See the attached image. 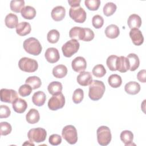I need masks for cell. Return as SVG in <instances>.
<instances>
[{
	"mask_svg": "<svg viewBox=\"0 0 146 146\" xmlns=\"http://www.w3.org/2000/svg\"><path fill=\"white\" fill-rule=\"evenodd\" d=\"M105 90V85L103 82L98 80H92L89 86V98L94 101L98 100L102 98Z\"/></svg>",
	"mask_w": 146,
	"mask_h": 146,
	"instance_id": "6da1fadb",
	"label": "cell"
},
{
	"mask_svg": "<svg viewBox=\"0 0 146 146\" xmlns=\"http://www.w3.org/2000/svg\"><path fill=\"white\" fill-rule=\"evenodd\" d=\"M23 46L26 52L35 56L39 55L42 50L39 41L34 37H30L25 40Z\"/></svg>",
	"mask_w": 146,
	"mask_h": 146,
	"instance_id": "7a4b0ae2",
	"label": "cell"
},
{
	"mask_svg": "<svg viewBox=\"0 0 146 146\" xmlns=\"http://www.w3.org/2000/svg\"><path fill=\"white\" fill-rule=\"evenodd\" d=\"M96 135L98 142L100 145H107L111 141V131L107 126L102 125L99 127L96 131Z\"/></svg>",
	"mask_w": 146,
	"mask_h": 146,
	"instance_id": "3957f363",
	"label": "cell"
},
{
	"mask_svg": "<svg viewBox=\"0 0 146 146\" xmlns=\"http://www.w3.org/2000/svg\"><path fill=\"white\" fill-rule=\"evenodd\" d=\"M47 136L46 131L42 128H36L30 129L27 133V137L30 142L37 143L44 141Z\"/></svg>",
	"mask_w": 146,
	"mask_h": 146,
	"instance_id": "277c9868",
	"label": "cell"
},
{
	"mask_svg": "<svg viewBox=\"0 0 146 146\" xmlns=\"http://www.w3.org/2000/svg\"><path fill=\"white\" fill-rule=\"evenodd\" d=\"M18 66L21 70L26 72H34L38 67L36 60L27 57L22 58L19 62Z\"/></svg>",
	"mask_w": 146,
	"mask_h": 146,
	"instance_id": "5b68a950",
	"label": "cell"
},
{
	"mask_svg": "<svg viewBox=\"0 0 146 146\" xmlns=\"http://www.w3.org/2000/svg\"><path fill=\"white\" fill-rule=\"evenodd\" d=\"M63 138L70 144H74L78 141V133L76 128L72 125L65 126L62 131Z\"/></svg>",
	"mask_w": 146,
	"mask_h": 146,
	"instance_id": "8992f818",
	"label": "cell"
},
{
	"mask_svg": "<svg viewBox=\"0 0 146 146\" xmlns=\"http://www.w3.org/2000/svg\"><path fill=\"white\" fill-rule=\"evenodd\" d=\"M80 47L79 42L76 39H71L62 47V51L64 56L70 58L78 52Z\"/></svg>",
	"mask_w": 146,
	"mask_h": 146,
	"instance_id": "52a82bcc",
	"label": "cell"
},
{
	"mask_svg": "<svg viewBox=\"0 0 146 146\" xmlns=\"http://www.w3.org/2000/svg\"><path fill=\"white\" fill-rule=\"evenodd\" d=\"M65 104V98L61 92L53 95L48 100V107L52 111H56L63 107Z\"/></svg>",
	"mask_w": 146,
	"mask_h": 146,
	"instance_id": "ba28073f",
	"label": "cell"
},
{
	"mask_svg": "<svg viewBox=\"0 0 146 146\" xmlns=\"http://www.w3.org/2000/svg\"><path fill=\"white\" fill-rule=\"evenodd\" d=\"M69 15L75 22L81 23L86 21L87 14L83 8L78 6L70 9Z\"/></svg>",
	"mask_w": 146,
	"mask_h": 146,
	"instance_id": "9c48e42d",
	"label": "cell"
},
{
	"mask_svg": "<svg viewBox=\"0 0 146 146\" xmlns=\"http://www.w3.org/2000/svg\"><path fill=\"white\" fill-rule=\"evenodd\" d=\"M1 100L2 102L13 103L18 98L17 92L12 89L2 88L1 90Z\"/></svg>",
	"mask_w": 146,
	"mask_h": 146,
	"instance_id": "30bf717a",
	"label": "cell"
},
{
	"mask_svg": "<svg viewBox=\"0 0 146 146\" xmlns=\"http://www.w3.org/2000/svg\"><path fill=\"white\" fill-rule=\"evenodd\" d=\"M86 33L87 28H82L80 27L75 26L70 29L69 32V36L72 39L85 41Z\"/></svg>",
	"mask_w": 146,
	"mask_h": 146,
	"instance_id": "8fae6325",
	"label": "cell"
},
{
	"mask_svg": "<svg viewBox=\"0 0 146 146\" xmlns=\"http://www.w3.org/2000/svg\"><path fill=\"white\" fill-rule=\"evenodd\" d=\"M71 66L73 70L75 72H79L84 71L87 67V62L83 57L78 56L72 60Z\"/></svg>",
	"mask_w": 146,
	"mask_h": 146,
	"instance_id": "7c38bea8",
	"label": "cell"
},
{
	"mask_svg": "<svg viewBox=\"0 0 146 146\" xmlns=\"http://www.w3.org/2000/svg\"><path fill=\"white\" fill-rule=\"evenodd\" d=\"M44 56L47 61L50 63L57 62L60 58L59 51L55 47L48 48L45 52Z\"/></svg>",
	"mask_w": 146,
	"mask_h": 146,
	"instance_id": "4fadbf2b",
	"label": "cell"
},
{
	"mask_svg": "<svg viewBox=\"0 0 146 146\" xmlns=\"http://www.w3.org/2000/svg\"><path fill=\"white\" fill-rule=\"evenodd\" d=\"M129 36L133 43L136 46H140L144 42L143 34L139 29H132L129 31Z\"/></svg>",
	"mask_w": 146,
	"mask_h": 146,
	"instance_id": "5bb4252c",
	"label": "cell"
},
{
	"mask_svg": "<svg viewBox=\"0 0 146 146\" xmlns=\"http://www.w3.org/2000/svg\"><path fill=\"white\" fill-rule=\"evenodd\" d=\"M77 82L82 86H87L91 84L92 81L91 73L88 71H82L78 75Z\"/></svg>",
	"mask_w": 146,
	"mask_h": 146,
	"instance_id": "9a60e30c",
	"label": "cell"
},
{
	"mask_svg": "<svg viewBox=\"0 0 146 146\" xmlns=\"http://www.w3.org/2000/svg\"><path fill=\"white\" fill-rule=\"evenodd\" d=\"M51 17L55 21H60L66 15V9L62 6H57L53 8L51 13Z\"/></svg>",
	"mask_w": 146,
	"mask_h": 146,
	"instance_id": "2e32d148",
	"label": "cell"
},
{
	"mask_svg": "<svg viewBox=\"0 0 146 146\" xmlns=\"http://www.w3.org/2000/svg\"><path fill=\"white\" fill-rule=\"evenodd\" d=\"M129 63L127 58L121 56L117 57L116 61V69L120 72H125L129 70Z\"/></svg>",
	"mask_w": 146,
	"mask_h": 146,
	"instance_id": "e0dca14e",
	"label": "cell"
},
{
	"mask_svg": "<svg viewBox=\"0 0 146 146\" xmlns=\"http://www.w3.org/2000/svg\"><path fill=\"white\" fill-rule=\"evenodd\" d=\"M12 104L13 108L14 111L18 113H23L27 107L26 102L24 99L19 98H17Z\"/></svg>",
	"mask_w": 146,
	"mask_h": 146,
	"instance_id": "ac0fdd59",
	"label": "cell"
},
{
	"mask_svg": "<svg viewBox=\"0 0 146 146\" xmlns=\"http://www.w3.org/2000/svg\"><path fill=\"white\" fill-rule=\"evenodd\" d=\"M31 30V25L29 22H22L16 27V33L20 36H25L29 34Z\"/></svg>",
	"mask_w": 146,
	"mask_h": 146,
	"instance_id": "d6986e66",
	"label": "cell"
},
{
	"mask_svg": "<svg viewBox=\"0 0 146 146\" xmlns=\"http://www.w3.org/2000/svg\"><path fill=\"white\" fill-rule=\"evenodd\" d=\"M141 19L140 17L137 14H133L129 15L128 18L127 23L129 27L132 29H139L141 25Z\"/></svg>",
	"mask_w": 146,
	"mask_h": 146,
	"instance_id": "ffe728a7",
	"label": "cell"
},
{
	"mask_svg": "<svg viewBox=\"0 0 146 146\" xmlns=\"http://www.w3.org/2000/svg\"><path fill=\"white\" fill-rule=\"evenodd\" d=\"M46 94L41 91L35 92L32 96V102L36 106H42L46 101Z\"/></svg>",
	"mask_w": 146,
	"mask_h": 146,
	"instance_id": "44dd1931",
	"label": "cell"
},
{
	"mask_svg": "<svg viewBox=\"0 0 146 146\" xmlns=\"http://www.w3.org/2000/svg\"><path fill=\"white\" fill-rule=\"evenodd\" d=\"M125 91L129 95H136L140 90V86L136 82H128L124 86Z\"/></svg>",
	"mask_w": 146,
	"mask_h": 146,
	"instance_id": "7402d4cb",
	"label": "cell"
},
{
	"mask_svg": "<svg viewBox=\"0 0 146 146\" xmlns=\"http://www.w3.org/2000/svg\"><path fill=\"white\" fill-rule=\"evenodd\" d=\"M104 32L106 36L111 39H114L117 38L120 34V30L119 27L116 25L113 24H111L108 26L106 28Z\"/></svg>",
	"mask_w": 146,
	"mask_h": 146,
	"instance_id": "603a6c76",
	"label": "cell"
},
{
	"mask_svg": "<svg viewBox=\"0 0 146 146\" xmlns=\"http://www.w3.org/2000/svg\"><path fill=\"white\" fill-rule=\"evenodd\" d=\"M26 119L30 124H35L39 121L40 115L38 111L35 108H31L26 115Z\"/></svg>",
	"mask_w": 146,
	"mask_h": 146,
	"instance_id": "cb8c5ba5",
	"label": "cell"
},
{
	"mask_svg": "<svg viewBox=\"0 0 146 146\" xmlns=\"http://www.w3.org/2000/svg\"><path fill=\"white\" fill-rule=\"evenodd\" d=\"M6 26L9 29H13L17 27L18 23V17L13 13L8 14L5 19Z\"/></svg>",
	"mask_w": 146,
	"mask_h": 146,
	"instance_id": "d4e9b609",
	"label": "cell"
},
{
	"mask_svg": "<svg viewBox=\"0 0 146 146\" xmlns=\"http://www.w3.org/2000/svg\"><path fill=\"white\" fill-rule=\"evenodd\" d=\"M127 58L129 63V70L131 71H135L139 67L140 64V60L138 56L134 53H131L127 55Z\"/></svg>",
	"mask_w": 146,
	"mask_h": 146,
	"instance_id": "484cf974",
	"label": "cell"
},
{
	"mask_svg": "<svg viewBox=\"0 0 146 146\" xmlns=\"http://www.w3.org/2000/svg\"><path fill=\"white\" fill-rule=\"evenodd\" d=\"M67 74V68L63 64H58L52 69V74L56 78H63Z\"/></svg>",
	"mask_w": 146,
	"mask_h": 146,
	"instance_id": "4316f807",
	"label": "cell"
},
{
	"mask_svg": "<svg viewBox=\"0 0 146 146\" xmlns=\"http://www.w3.org/2000/svg\"><path fill=\"white\" fill-rule=\"evenodd\" d=\"M120 139L125 145H131L132 144L133 139V133L128 130H124L120 133Z\"/></svg>",
	"mask_w": 146,
	"mask_h": 146,
	"instance_id": "83f0119b",
	"label": "cell"
},
{
	"mask_svg": "<svg viewBox=\"0 0 146 146\" xmlns=\"http://www.w3.org/2000/svg\"><path fill=\"white\" fill-rule=\"evenodd\" d=\"M21 15L26 19H33L36 15L35 9L31 6H26L21 10Z\"/></svg>",
	"mask_w": 146,
	"mask_h": 146,
	"instance_id": "f1b7e54d",
	"label": "cell"
},
{
	"mask_svg": "<svg viewBox=\"0 0 146 146\" xmlns=\"http://www.w3.org/2000/svg\"><path fill=\"white\" fill-rule=\"evenodd\" d=\"M62 84L60 82L58 81H54L51 82L48 87L47 90L48 92L51 95H55L62 92Z\"/></svg>",
	"mask_w": 146,
	"mask_h": 146,
	"instance_id": "f546056e",
	"label": "cell"
},
{
	"mask_svg": "<svg viewBox=\"0 0 146 146\" xmlns=\"http://www.w3.org/2000/svg\"><path fill=\"white\" fill-rule=\"evenodd\" d=\"M108 82L111 87L118 88L122 83V79L120 75L117 74H112L108 77Z\"/></svg>",
	"mask_w": 146,
	"mask_h": 146,
	"instance_id": "4dcf8cb0",
	"label": "cell"
},
{
	"mask_svg": "<svg viewBox=\"0 0 146 146\" xmlns=\"http://www.w3.org/2000/svg\"><path fill=\"white\" fill-rule=\"evenodd\" d=\"M26 83L30 85L33 90L37 89L41 86L42 82L40 79L36 76H29L25 81Z\"/></svg>",
	"mask_w": 146,
	"mask_h": 146,
	"instance_id": "1f68e13d",
	"label": "cell"
},
{
	"mask_svg": "<svg viewBox=\"0 0 146 146\" xmlns=\"http://www.w3.org/2000/svg\"><path fill=\"white\" fill-rule=\"evenodd\" d=\"M11 11L15 13L21 12V10L25 7V1L23 0H13L10 5Z\"/></svg>",
	"mask_w": 146,
	"mask_h": 146,
	"instance_id": "d6a6232c",
	"label": "cell"
},
{
	"mask_svg": "<svg viewBox=\"0 0 146 146\" xmlns=\"http://www.w3.org/2000/svg\"><path fill=\"white\" fill-rule=\"evenodd\" d=\"M116 5L113 2H107L103 7V13L107 17H110L116 11Z\"/></svg>",
	"mask_w": 146,
	"mask_h": 146,
	"instance_id": "836d02e7",
	"label": "cell"
},
{
	"mask_svg": "<svg viewBox=\"0 0 146 146\" xmlns=\"http://www.w3.org/2000/svg\"><path fill=\"white\" fill-rule=\"evenodd\" d=\"M60 34L59 32L55 29L50 30L47 35V39L48 42L51 43H55L58 42L59 39Z\"/></svg>",
	"mask_w": 146,
	"mask_h": 146,
	"instance_id": "e575fe53",
	"label": "cell"
},
{
	"mask_svg": "<svg viewBox=\"0 0 146 146\" xmlns=\"http://www.w3.org/2000/svg\"><path fill=\"white\" fill-rule=\"evenodd\" d=\"M93 75L97 78H102L106 74V70L102 64H97L92 69Z\"/></svg>",
	"mask_w": 146,
	"mask_h": 146,
	"instance_id": "d590c367",
	"label": "cell"
},
{
	"mask_svg": "<svg viewBox=\"0 0 146 146\" xmlns=\"http://www.w3.org/2000/svg\"><path fill=\"white\" fill-rule=\"evenodd\" d=\"M117 56L115 55H110L108 57L107 59L106 63L107 65V67L109 68V69L111 71H116V61L117 59Z\"/></svg>",
	"mask_w": 146,
	"mask_h": 146,
	"instance_id": "8d00e7d4",
	"label": "cell"
},
{
	"mask_svg": "<svg viewBox=\"0 0 146 146\" xmlns=\"http://www.w3.org/2000/svg\"><path fill=\"white\" fill-rule=\"evenodd\" d=\"M86 7L91 11L97 10L100 5V1L99 0H86L84 1Z\"/></svg>",
	"mask_w": 146,
	"mask_h": 146,
	"instance_id": "74e56055",
	"label": "cell"
},
{
	"mask_svg": "<svg viewBox=\"0 0 146 146\" xmlns=\"http://www.w3.org/2000/svg\"><path fill=\"white\" fill-rule=\"evenodd\" d=\"M84 98V92L81 88L76 89L72 95V100L74 103H80Z\"/></svg>",
	"mask_w": 146,
	"mask_h": 146,
	"instance_id": "f35d334b",
	"label": "cell"
},
{
	"mask_svg": "<svg viewBox=\"0 0 146 146\" xmlns=\"http://www.w3.org/2000/svg\"><path fill=\"white\" fill-rule=\"evenodd\" d=\"M12 127L10 124L6 121H2L0 123V132L2 136H6L11 133Z\"/></svg>",
	"mask_w": 146,
	"mask_h": 146,
	"instance_id": "ab89813d",
	"label": "cell"
},
{
	"mask_svg": "<svg viewBox=\"0 0 146 146\" xmlns=\"http://www.w3.org/2000/svg\"><path fill=\"white\" fill-rule=\"evenodd\" d=\"M32 87L30 85L26 83L25 84L22 85L19 88L18 93L21 96L26 97L30 95V94L32 92Z\"/></svg>",
	"mask_w": 146,
	"mask_h": 146,
	"instance_id": "60d3db41",
	"label": "cell"
},
{
	"mask_svg": "<svg viewBox=\"0 0 146 146\" xmlns=\"http://www.w3.org/2000/svg\"><path fill=\"white\" fill-rule=\"evenodd\" d=\"M92 23L95 29H100L104 24L103 18L100 15H95L92 19Z\"/></svg>",
	"mask_w": 146,
	"mask_h": 146,
	"instance_id": "b9f144b4",
	"label": "cell"
},
{
	"mask_svg": "<svg viewBox=\"0 0 146 146\" xmlns=\"http://www.w3.org/2000/svg\"><path fill=\"white\" fill-rule=\"evenodd\" d=\"M48 141L52 145H58L61 143L62 137L59 135L52 134L49 137Z\"/></svg>",
	"mask_w": 146,
	"mask_h": 146,
	"instance_id": "7bdbcfd3",
	"label": "cell"
},
{
	"mask_svg": "<svg viewBox=\"0 0 146 146\" xmlns=\"http://www.w3.org/2000/svg\"><path fill=\"white\" fill-rule=\"evenodd\" d=\"M11 113L10 109L9 107L5 105H1L0 106V117L1 118H7Z\"/></svg>",
	"mask_w": 146,
	"mask_h": 146,
	"instance_id": "ee69618b",
	"label": "cell"
},
{
	"mask_svg": "<svg viewBox=\"0 0 146 146\" xmlns=\"http://www.w3.org/2000/svg\"><path fill=\"white\" fill-rule=\"evenodd\" d=\"M137 79L142 83H145L146 82V70L143 69L139 71L137 74Z\"/></svg>",
	"mask_w": 146,
	"mask_h": 146,
	"instance_id": "f6af8a7d",
	"label": "cell"
},
{
	"mask_svg": "<svg viewBox=\"0 0 146 146\" xmlns=\"http://www.w3.org/2000/svg\"><path fill=\"white\" fill-rule=\"evenodd\" d=\"M81 1L80 0H68V2L69 5H70L71 7H75L78 6H80V3Z\"/></svg>",
	"mask_w": 146,
	"mask_h": 146,
	"instance_id": "bcb514c9",
	"label": "cell"
},
{
	"mask_svg": "<svg viewBox=\"0 0 146 146\" xmlns=\"http://www.w3.org/2000/svg\"><path fill=\"white\" fill-rule=\"evenodd\" d=\"M26 144H30V145H34V144H33V143H32V144H29V143L27 142V141H26V143H25L24 144H23V145H26Z\"/></svg>",
	"mask_w": 146,
	"mask_h": 146,
	"instance_id": "7dc6e473",
	"label": "cell"
}]
</instances>
